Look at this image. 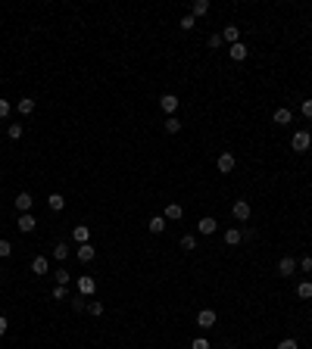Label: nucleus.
<instances>
[{"label": "nucleus", "instance_id": "1", "mask_svg": "<svg viewBox=\"0 0 312 349\" xmlns=\"http://www.w3.org/2000/svg\"><path fill=\"white\" fill-rule=\"evenodd\" d=\"M290 147L297 150V153H306V150L312 147V134H309V131H297V134L290 138Z\"/></svg>", "mask_w": 312, "mask_h": 349}, {"label": "nucleus", "instance_id": "2", "mask_svg": "<svg viewBox=\"0 0 312 349\" xmlns=\"http://www.w3.org/2000/svg\"><path fill=\"white\" fill-rule=\"evenodd\" d=\"M75 287H78V296H94V290H97V280L91 278V275H81L78 280H75Z\"/></svg>", "mask_w": 312, "mask_h": 349}, {"label": "nucleus", "instance_id": "3", "mask_svg": "<svg viewBox=\"0 0 312 349\" xmlns=\"http://www.w3.org/2000/svg\"><path fill=\"white\" fill-rule=\"evenodd\" d=\"M216 321H218V315H216L213 309H200V312H197V327L209 330V327H216Z\"/></svg>", "mask_w": 312, "mask_h": 349}, {"label": "nucleus", "instance_id": "4", "mask_svg": "<svg viewBox=\"0 0 312 349\" xmlns=\"http://www.w3.org/2000/svg\"><path fill=\"white\" fill-rule=\"evenodd\" d=\"M178 103H181V100L175 97V93H163V97H159V106H163L166 116H175V113H178Z\"/></svg>", "mask_w": 312, "mask_h": 349}, {"label": "nucleus", "instance_id": "5", "mask_svg": "<svg viewBox=\"0 0 312 349\" xmlns=\"http://www.w3.org/2000/svg\"><path fill=\"white\" fill-rule=\"evenodd\" d=\"M16 228H19L22 234H31V231L38 228V221H35V215H31V212H22L19 221H16Z\"/></svg>", "mask_w": 312, "mask_h": 349}, {"label": "nucleus", "instance_id": "6", "mask_svg": "<svg viewBox=\"0 0 312 349\" xmlns=\"http://www.w3.org/2000/svg\"><path fill=\"white\" fill-rule=\"evenodd\" d=\"M293 271H297V259H293V256H281V262H278V275L290 278Z\"/></svg>", "mask_w": 312, "mask_h": 349}, {"label": "nucleus", "instance_id": "7", "mask_svg": "<svg viewBox=\"0 0 312 349\" xmlns=\"http://www.w3.org/2000/svg\"><path fill=\"white\" fill-rule=\"evenodd\" d=\"M234 163H238V159H234V153H231V150H225L222 156H218V163H216V165H218V172H222V175H228L231 168H234Z\"/></svg>", "mask_w": 312, "mask_h": 349}, {"label": "nucleus", "instance_id": "8", "mask_svg": "<svg viewBox=\"0 0 312 349\" xmlns=\"http://www.w3.org/2000/svg\"><path fill=\"white\" fill-rule=\"evenodd\" d=\"M72 240L78 243V246H81V243H91V228H88V225H75V228H72Z\"/></svg>", "mask_w": 312, "mask_h": 349}, {"label": "nucleus", "instance_id": "9", "mask_svg": "<svg viewBox=\"0 0 312 349\" xmlns=\"http://www.w3.org/2000/svg\"><path fill=\"white\" fill-rule=\"evenodd\" d=\"M231 215L238 218V221H247V218H250V203H247V200H238V203L231 206Z\"/></svg>", "mask_w": 312, "mask_h": 349}, {"label": "nucleus", "instance_id": "10", "mask_svg": "<svg viewBox=\"0 0 312 349\" xmlns=\"http://www.w3.org/2000/svg\"><path fill=\"white\" fill-rule=\"evenodd\" d=\"M16 209H19V212H31V203H35V200H31V193L28 190H22V193H16Z\"/></svg>", "mask_w": 312, "mask_h": 349}, {"label": "nucleus", "instance_id": "11", "mask_svg": "<svg viewBox=\"0 0 312 349\" xmlns=\"http://www.w3.org/2000/svg\"><path fill=\"white\" fill-rule=\"evenodd\" d=\"M216 228H218V221H216V218H209V215L197 221V231H200V234H206V237H209V234H216Z\"/></svg>", "mask_w": 312, "mask_h": 349}, {"label": "nucleus", "instance_id": "12", "mask_svg": "<svg viewBox=\"0 0 312 349\" xmlns=\"http://www.w3.org/2000/svg\"><path fill=\"white\" fill-rule=\"evenodd\" d=\"M228 53H231V59H234V63H243L250 50H247V44H240V41H238V44H231V47H228Z\"/></svg>", "mask_w": 312, "mask_h": 349}, {"label": "nucleus", "instance_id": "13", "mask_svg": "<svg viewBox=\"0 0 312 349\" xmlns=\"http://www.w3.org/2000/svg\"><path fill=\"white\" fill-rule=\"evenodd\" d=\"M75 256H78V262H91V259L97 256V250H94L91 243H81L78 250H75Z\"/></svg>", "mask_w": 312, "mask_h": 349}, {"label": "nucleus", "instance_id": "14", "mask_svg": "<svg viewBox=\"0 0 312 349\" xmlns=\"http://www.w3.org/2000/svg\"><path fill=\"white\" fill-rule=\"evenodd\" d=\"M147 231L150 234H163L166 231V215H153V218L147 221Z\"/></svg>", "mask_w": 312, "mask_h": 349}, {"label": "nucleus", "instance_id": "15", "mask_svg": "<svg viewBox=\"0 0 312 349\" xmlns=\"http://www.w3.org/2000/svg\"><path fill=\"white\" fill-rule=\"evenodd\" d=\"M272 118H275V125H290V118H293V113H290L288 106H278Z\"/></svg>", "mask_w": 312, "mask_h": 349}, {"label": "nucleus", "instance_id": "16", "mask_svg": "<svg viewBox=\"0 0 312 349\" xmlns=\"http://www.w3.org/2000/svg\"><path fill=\"white\" fill-rule=\"evenodd\" d=\"M222 41H228V47H231V44H238V41H240V31H238V25H225V31H222Z\"/></svg>", "mask_w": 312, "mask_h": 349}, {"label": "nucleus", "instance_id": "17", "mask_svg": "<svg viewBox=\"0 0 312 349\" xmlns=\"http://www.w3.org/2000/svg\"><path fill=\"white\" fill-rule=\"evenodd\" d=\"M47 206H50V212H63L66 197H63V193H50V197H47Z\"/></svg>", "mask_w": 312, "mask_h": 349}, {"label": "nucleus", "instance_id": "18", "mask_svg": "<svg viewBox=\"0 0 312 349\" xmlns=\"http://www.w3.org/2000/svg\"><path fill=\"white\" fill-rule=\"evenodd\" d=\"M184 215V209L178 206V203H168V206H166V221H178Z\"/></svg>", "mask_w": 312, "mask_h": 349}, {"label": "nucleus", "instance_id": "19", "mask_svg": "<svg viewBox=\"0 0 312 349\" xmlns=\"http://www.w3.org/2000/svg\"><path fill=\"white\" fill-rule=\"evenodd\" d=\"M16 109H19L22 116H31V113H35V100H31V97H22L19 103H16Z\"/></svg>", "mask_w": 312, "mask_h": 349}, {"label": "nucleus", "instance_id": "20", "mask_svg": "<svg viewBox=\"0 0 312 349\" xmlns=\"http://www.w3.org/2000/svg\"><path fill=\"white\" fill-rule=\"evenodd\" d=\"M47 268H50V262H47L44 256L31 259V271H35V275H47Z\"/></svg>", "mask_w": 312, "mask_h": 349}, {"label": "nucleus", "instance_id": "21", "mask_svg": "<svg viewBox=\"0 0 312 349\" xmlns=\"http://www.w3.org/2000/svg\"><path fill=\"white\" fill-rule=\"evenodd\" d=\"M297 296H300V300H312V280H300V284H297Z\"/></svg>", "mask_w": 312, "mask_h": 349}, {"label": "nucleus", "instance_id": "22", "mask_svg": "<svg viewBox=\"0 0 312 349\" xmlns=\"http://www.w3.org/2000/svg\"><path fill=\"white\" fill-rule=\"evenodd\" d=\"M240 240H243V237H240L238 228H228V231H225V243H228V246H238Z\"/></svg>", "mask_w": 312, "mask_h": 349}, {"label": "nucleus", "instance_id": "23", "mask_svg": "<svg viewBox=\"0 0 312 349\" xmlns=\"http://www.w3.org/2000/svg\"><path fill=\"white\" fill-rule=\"evenodd\" d=\"M191 10H193V13H191L193 19H197V16H206V13H209V0H197V3H193Z\"/></svg>", "mask_w": 312, "mask_h": 349}, {"label": "nucleus", "instance_id": "24", "mask_svg": "<svg viewBox=\"0 0 312 349\" xmlns=\"http://www.w3.org/2000/svg\"><path fill=\"white\" fill-rule=\"evenodd\" d=\"M166 131H168V134H178V131H181V122H178L175 116H168V118H166Z\"/></svg>", "mask_w": 312, "mask_h": 349}, {"label": "nucleus", "instance_id": "25", "mask_svg": "<svg viewBox=\"0 0 312 349\" xmlns=\"http://www.w3.org/2000/svg\"><path fill=\"white\" fill-rule=\"evenodd\" d=\"M181 250H197V237H193V234H184V237H181Z\"/></svg>", "mask_w": 312, "mask_h": 349}, {"label": "nucleus", "instance_id": "26", "mask_svg": "<svg viewBox=\"0 0 312 349\" xmlns=\"http://www.w3.org/2000/svg\"><path fill=\"white\" fill-rule=\"evenodd\" d=\"M53 256H56V262H63L66 256H69V246H66V243H56V246H53Z\"/></svg>", "mask_w": 312, "mask_h": 349}, {"label": "nucleus", "instance_id": "27", "mask_svg": "<svg viewBox=\"0 0 312 349\" xmlns=\"http://www.w3.org/2000/svg\"><path fill=\"white\" fill-rule=\"evenodd\" d=\"M88 312H91V315H103V302H100V300H91V302H88Z\"/></svg>", "mask_w": 312, "mask_h": 349}, {"label": "nucleus", "instance_id": "28", "mask_svg": "<svg viewBox=\"0 0 312 349\" xmlns=\"http://www.w3.org/2000/svg\"><path fill=\"white\" fill-rule=\"evenodd\" d=\"M10 253H13V243L10 240H0V259H10Z\"/></svg>", "mask_w": 312, "mask_h": 349}, {"label": "nucleus", "instance_id": "29", "mask_svg": "<svg viewBox=\"0 0 312 349\" xmlns=\"http://www.w3.org/2000/svg\"><path fill=\"white\" fill-rule=\"evenodd\" d=\"M69 280H72V275H69V271H66V268H60V271H56V284H69Z\"/></svg>", "mask_w": 312, "mask_h": 349}, {"label": "nucleus", "instance_id": "30", "mask_svg": "<svg viewBox=\"0 0 312 349\" xmlns=\"http://www.w3.org/2000/svg\"><path fill=\"white\" fill-rule=\"evenodd\" d=\"M191 349H213V346H209V340H206V337H197V340L191 343Z\"/></svg>", "mask_w": 312, "mask_h": 349}, {"label": "nucleus", "instance_id": "31", "mask_svg": "<svg viewBox=\"0 0 312 349\" xmlns=\"http://www.w3.org/2000/svg\"><path fill=\"white\" fill-rule=\"evenodd\" d=\"M10 113H13V103L10 100H0V118H6Z\"/></svg>", "mask_w": 312, "mask_h": 349}, {"label": "nucleus", "instance_id": "32", "mask_svg": "<svg viewBox=\"0 0 312 349\" xmlns=\"http://www.w3.org/2000/svg\"><path fill=\"white\" fill-rule=\"evenodd\" d=\"M6 134H10L13 140H19V138H22V125H10V128H6Z\"/></svg>", "mask_w": 312, "mask_h": 349}, {"label": "nucleus", "instance_id": "33", "mask_svg": "<svg viewBox=\"0 0 312 349\" xmlns=\"http://www.w3.org/2000/svg\"><path fill=\"white\" fill-rule=\"evenodd\" d=\"M193 25H197V19H193V16H184V19H181V31H191Z\"/></svg>", "mask_w": 312, "mask_h": 349}, {"label": "nucleus", "instance_id": "34", "mask_svg": "<svg viewBox=\"0 0 312 349\" xmlns=\"http://www.w3.org/2000/svg\"><path fill=\"white\" fill-rule=\"evenodd\" d=\"M300 113L306 116V118H312V100H303V103H300Z\"/></svg>", "mask_w": 312, "mask_h": 349}, {"label": "nucleus", "instance_id": "35", "mask_svg": "<svg viewBox=\"0 0 312 349\" xmlns=\"http://www.w3.org/2000/svg\"><path fill=\"white\" fill-rule=\"evenodd\" d=\"M278 349H300V346H297V340L288 337V340H281V343H278Z\"/></svg>", "mask_w": 312, "mask_h": 349}, {"label": "nucleus", "instance_id": "36", "mask_svg": "<svg viewBox=\"0 0 312 349\" xmlns=\"http://www.w3.org/2000/svg\"><path fill=\"white\" fill-rule=\"evenodd\" d=\"M297 265H300L303 271H312V256H303V259L297 262Z\"/></svg>", "mask_w": 312, "mask_h": 349}, {"label": "nucleus", "instance_id": "37", "mask_svg": "<svg viewBox=\"0 0 312 349\" xmlns=\"http://www.w3.org/2000/svg\"><path fill=\"white\" fill-rule=\"evenodd\" d=\"M53 300H66V287H63V284L53 287Z\"/></svg>", "mask_w": 312, "mask_h": 349}, {"label": "nucleus", "instance_id": "38", "mask_svg": "<svg viewBox=\"0 0 312 349\" xmlns=\"http://www.w3.org/2000/svg\"><path fill=\"white\" fill-rule=\"evenodd\" d=\"M72 309H75V312H81V309H88V302H84L81 296H78V300H72Z\"/></svg>", "mask_w": 312, "mask_h": 349}, {"label": "nucleus", "instance_id": "39", "mask_svg": "<svg viewBox=\"0 0 312 349\" xmlns=\"http://www.w3.org/2000/svg\"><path fill=\"white\" fill-rule=\"evenodd\" d=\"M209 47H213V50L222 47V35H213V38H209Z\"/></svg>", "mask_w": 312, "mask_h": 349}, {"label": "nucleus", "instance_id": "40", "mask_svg": "<svg viewBox=\"0 0 312 349\" xmlns=\"http://www.w3.org/2000/svg\"><path fill=\"white\" fill-rule=\"evenodd\" d=\"M240 237H243V240H253V237H256V231H253V228H243Z\"/></svg>", "mask_w": 312, "mask_h": 349}, {"label": "nucleus", "instance_id": "41", "mask_svg": "<svg viewBox=\"0 0 312 349\" xmlns=\"http://www.w3.org/2000/svg\"><path fill=\"white\" fill-rule=\"evenodd\" d=\"M3 334H6V318L0 315V337H3Z\"/></svg>", "mask_w": 312, "mask_h": 349}]
</instances>
